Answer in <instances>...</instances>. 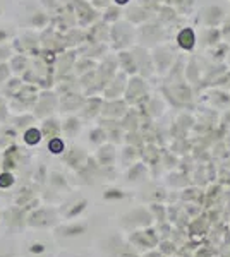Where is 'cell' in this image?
<instances>
[{
	"instance_id": "6da1fadb",
	"label": "cell",
	"mask_w": 230,
	"mask_h": 257,
	"mask_svg": "<svg viewBox=\"0 0 230 257\" xmlns=\"http://www.w3.org/2000/svg\"><path fill=\"white\" fill-rule=\"evenodd\" d=\"M38 86L36 84H28L24 82L23 88L19 89V93L16 96H12L11 99H7V106H9V111L14 115L18 113H28L35 108V103L38 99Z\"/></svg>"
},
{
	"instance_id": "7a4b0ae2",
	"label": "cell",
	"mask_w": 230,
	"mask_h": 257,
	"mask_svg": "<svg viewBox=\"0 0 230 257\" xmlns=\"http://www.w3.org/2000/svg\"><path fill=\"white\" fill-rule=\"evenodd\" d=\"M29 64H31V57L23 55V53H14V55L11 57V60H9L11 72L14 74V76L21 77L24 72H26V69L29 67Z\"/></svg>"
},
{
	"instance_id": "3957f363",
	"label": "cell",
	"mask_w": 230,
	"mask_h": 257,
	"mask_svg": "<svg viewBox=\"0 0 230 257\" xmlns=\"http://www.w3.org/2000/svg\"><path fill=\"white\" fill-rule=\"evenodd\" d=\"M23 79L18 76H11L9 79L4 82L2 86H0V94H2L6 99H11L12 96H16V94L19 93V89L23 88Z\"/></svg>"
},
{
	"instance_id": "277c9868",
	"label": "cell",
	"mask_w": 230,
	"mask_h": 257,
	"mask_svg": "<svg viewBox=\"0 0 230 257\" xmlns=\"http://www.w3.org/2000/svg\"><path fill=\"white\" fill-rule=\"evenodd\" d=\"M48 24V18L43 11H31L29 14H26V26L28 28H35V30H43Z\"/></svg>"
},
{
	"instance_id": "5b68a950",
	"label": "cell",
	"mask_w": 230,
	"mask_h": 257,
	"mask_svg": "<svg viewBox=\"0 0 230 257\" xmlns=\"http://www.w3.org/2000/svg\"><path fill=\"white\" fill-rule=\"evenodd\" d=\"M35 123V115L33 113H18L12 117V127L14 128H29Z\"/></svg>"
},
{
	"instance_id": "8992f818",
	"label": "cell",
	"mask_w": 230,
	"mask_h": 257,
	"mask_svg": "<svg viewBox=\"0 0 230 257\" xmlns=\"http://www.w3.org/2000/svg\"><path fill=\"white\" fill-rule=\"evenodd\" d=\"M41 141V131L36 127H29L24 131V143L29 144V146H35V144H38Z\"/></svg>"
},
{
	"instance_id": "52a82bcc",
	"label": "cell",
	"mask_w": 230,
	"mask_h": 257,
	"mask_svg": "<svg viewBox=\"0 0 230 257\" xmlns=\"http://www.w3.org/2000/svg\"><path fill=\"white\" fill-rule=\"evenodd\" d=\"M16 38L14 26H0V45L11 43V40Z\"/></svg>"
},
{
	"instance_id": "ba28073f",
	"label": "cell",
	"mask_w": 230,
	"mask_h": 257,
	"mask_svg": "<svg viewBox=\"0 0 230 257\" xmlns=\"http://www.w3.org/2000/svg\"><path fill=\"white\" fill-rule=\"evenodd\" d=\"M12 55H14V50H12L11 43L0 45V64L2 62H9Z\"/></svg>"
},
{
	"instance_id": "9c48e42d",
	"label": "cell",
	"mask_w": 230,
	"mask_h": 257,
	"mask_svg": "<svg viewBox=\"0 0 230 257\" xmlns=\"http://www.w3.org/2000/svg\"><path fill=\"white\" fill-rule=\"evenodd\" d=\"M11 76H12V72H11V67H9V62H2V64H0V86L9 79Z\"/></svg>"
},
{
	"instance_id": "30bf717a",
	"label": "cell",
	"mask_w": 230,
	"mask_h": 257,
	"mask_svg": "<svg viewBox=\"0 0 230 257\" xmlns=\"http://www.w3.org/2000/svg\"><path fill=\"white\" fill-rule=\"evenodd\" d=\"M9 106H7L6 103V98L0 94V122H6L7 118H9Z\"/></svg>"
},
{
	"instance_id": "8fae6325",
	"label": "cell",
	"mask_w": 230,
	"mask_h": 257,
	"mask_svg": "<svg viewBox=\"0 0 230 257\" xmlns=\"http://www.w3.org/2000/svg\"><path fill=\"white\" fill-rule=\"evenodd\" d=\"M48 149L52 153H57V155H58V153H62V149H64V143H62L58 138H52V139H50V143H48Z\"/></svg>"
},
{
	"instance_id": "7c38bea8",
	"label": "cell",
	"mask_w": 230,
	"mask_h": 257,
	"mask_svg": "<svg viewBox=\"0 0 230 257\" xmlns=\"http://www.w3.org/2000/svg\"><path fill=\"white\" fill-rule=\"evenodd\" d=\"M14 184V177L11 175V173H2L0 175V187H9V185Z\"/></svg>"
},
{
	"instance_id": "4fadbf2b",
	"label": "cell",
	"mask_w": 230,
	"mask_h": 257,
	"mask_svg": "<svg viewBox=\"0 0 230 257\" xmlns=\"http://www.w3.org/2000/svg\"><path fill=\"white\" fill-rule=\"evenodd\" d=\"M40 250H43L41 245H33V248H31V252H40Z\"/></svg>"
},
{
	"instance_id": "5bb4252c",
	"label": "cell",
	"mask_w": 230,
	"mask_h": 257,
	"mask_svg": "<svg viewBox=\"0 0 230 257\" xmlns=\"http://www.w3.org/2000/svg\"><path fill=\"white\" fill-rule=\"evenodd\" d=\"M117 2H119V4H125L127 0H117Z\"/></svg>"
},
{
	"instance_id": "9a60e30c",
	"label": "cell",
	"mask_w": 230,
	"mask_h": 257,
	"mask_svg": "<svg viewBox=\"0 0 230 257\" xmlns=\"http://www.w3.org/2000/svg\"><path fill=\"white\" fill-rule=\"evenodd\" d=\"M0 16H2V6H0Z\"/></svg>"
}]
</instances>
